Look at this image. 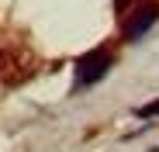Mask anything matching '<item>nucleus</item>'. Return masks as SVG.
<instances>
[{
    "mask_svg": "<svg viewBox=\"0 0 159 152\" xmlns=\"http://www.w3.org/2000/svg\"><path fill=\"white\" fill-rule=\"evenodd\" d=\"M135 114H139V118H156V114H159V100H156V104H145V107H139Z\"/></svg>",
    "mask_w": 159,
    "mask_h": 152,
    "instance_id": "obj_4",
    "label": "nucleus"
},
{
    "mask_svg": "<svg viewBox=\"0 0 159 152\" xmlns=\"http://www.w3.org/2000/svg\"><path fill=\"white\" fill-rule=\"evenodd\" d=\"M156 21H159V4H156V0H142V4H135V7L125 14V21H121L125 42H139Z\"/></svg>",
    "mask_w": 159,
    "mask_h": 152,
    "instance_id": "obj_2",
    "label": "nucleus"
},
{
    "mask_svg": "<svg viewBox=\"0 0 159 152\" xmlns=\"http://www.w3.org/2000/svg\"><path fill=\"white\" fill-rule=\"evenodd\" d=\"M111 62H114V56L107 52V48H93V52L80 56V62H76V87H90V83L104 80L107 69H111Z\"/></svg>",
    "mask_w": 159,
    "mask_h": 152,
    "instance_id": "obj_3",
    "label": "nucleus"
},
{
    "mask_svg": "<svg viewBox=\"0 0 159 152\" xmlns=\"http://www.w3.org/2000/svg\"><path fill=\"white\" fill-rule=\"evenodd\" d=\"M131 4H135V0H114V7H118L121 14H128V11H131Z\"/></svg>",
    "mask_w": 159,
    "mask_h": 152,
    "instance_id": "obj_5",
    "label": "nucleus"
},
{
    "mask_svg": "<svg viewBox=\"0 0 159 152\" xmlns=\"http://www.w3.org/2000/svg\"><path fill=\"white\" fill-rule=\"evenodd\" d=\"M38 69V59L21 45H11V48H0V83L7 87H21L28 83Z\"/></svg>",
    "mask_w": 159,
    "mask_h": 152,
    "instance_id": "obj_1",
    "label": "nucleus"
}]
</instances>
